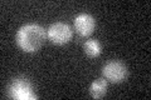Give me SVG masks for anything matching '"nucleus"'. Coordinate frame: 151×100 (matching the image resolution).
Segmentation results:
<instances>
[{
  "label": "nucleus",
  "mask_w": 151,
  "mask_h": 100,
  "mask_svg": "<svg viewBox=\"0 0 151 100\" xmlns=\"http://www.w3.org/2000/svg\"><path fill=\"white\" fill-rule=\"evenodd\" d=\"M47 38L45 30L38 24H27L17 31V44L25 53H35L43 46Z\"/></svg>",
  "instance_id": "f257e3e1"
},
{
  "label": "nucleus",
  "mask_w": 151,
  "mask_h": 100,
  "mask_svg": "<svg viewBox=\"0 0 151 100\" xmlns=\"http://www.w3.org/2000/svg\"><path fill=\"white\" fill-rule=\"evenodd\" d=\"M9 95L13 99L18 100H34L38 99L37 94L33 90V85L29 80L24 78H19L13 80V83L9 87Z\"/></svg>",
  "instance_id": "f03ea898"
},
{
  "label": "nucleus",
  "mask_w": 151,
  "mask_h": 100,
  "mask_svg": "<svg viewBox=\"0 0 151 100\" xmlns=\"http://www.w3.org/2000/svg\"><path fill=\"white\" fill-rule=\"evenodd\" d=\"M72 29L68 24L57 21L48 28L47 30V38L55 45H64L72 39Z\"/></svg>",
  "instance_id": "7ed1b4c3"
},
{
  "label": "nucleus",
  "mask_w": 151,
  "mask_h": 100,
  "mask_svg": "<svg viewBox=\"0 0 151 100\" xmlns=\"http://www.w3.org/2000/svg\"><path fill=\"white\" fill-rule=\"evenodd\" d=\"M102 74L106 78V80H110L111 83L120 84L127 78L129 70L127 66L120 60H112L107 63L102 69Z\"/></svg>",
  "instance_id": "20e7f679"
},
{
  "label": "nucleus",
  "mask_w": 151,
  "mask_h": 100,
  "mask_svg": "<svg viewBox=\"0 0 151 100\" xmlns=\"http://www.w3.org/2000/svg\"><path fill=\"white\" fill-rule=\"evenodd\" d=\"M74 28L76 31L81 36H89L94 31L96 28V20L89 14H79L74 19Z\"/></svg>",
  "instance_id": "39448f33"
},
{
  "label": "nucleus",
  "mask_w": 151,
  "mask_h": 100,
  "mask_svg": "<svg viewBox=\"0 0 151 100\" xmlns=\"http://www.w3.org/2000/svg\"><path fill=\"white\" fill-rule=\"evenodd\" d=\"M107 88H108V84L106 79H97L89 87V94L94 99H101L106 95Z\"/></svg>",
  "instance_id": "423d86ee"
},
{
  "label": "nucleus",
  "mask_w": 151,
  "mask_h": 100,
  "mask_svg": "<svg viewBox=\"0 0 151 100\" xmlns=\"http://www.w3.org/2000/svg\"><path fill=\"white\" fill-rule=\"evenodd\" d=\"M83 49H84V53H86L88 56L91 58H97L98 55L101 54V44L98 43V40L96 39H91V40H87L83 45Z\"/></svg>",
  "instance_id": "0eeeda50"
}]
</instances>
